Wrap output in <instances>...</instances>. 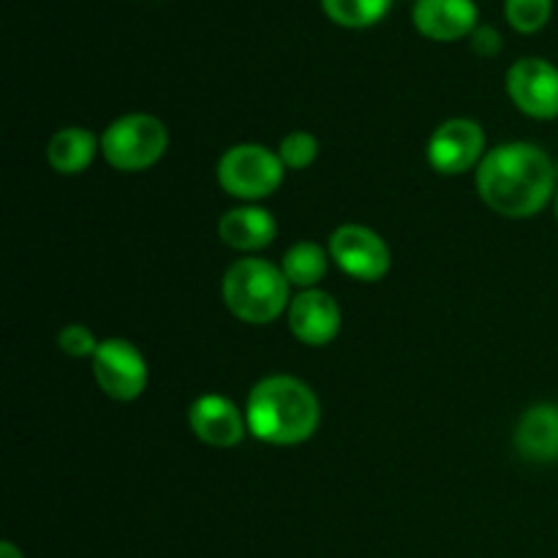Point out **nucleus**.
Returning a JSON list of instances; mask_svg holds the SVG:
<instances>
[{"mask_svg": "<svg viewBox=\"0 0 558 558\" xmlns=\"http://www.w3.org/2000/svg\"><path fill=\"white\" fill-rule=\"evenodd\" d=\"M485 158V134L469 118H452L430 134L428 163L439 174L469 172Z\"/></svg>", "mask_w": 558, "mask_h": 558, "instance_id": "9", "label": "nucleus"}, {"mask_svg": "<svg viewBox=\"0 0 558 558\" xmlns=\"http://www.w3.org/2000/svg\"><path fill=\"white\" fill-rule=\"evenodd\" d=\"M98 142L90 131L85 129H60L58 134L49 140L47 145V158L49 167L60 174H80L82 169L90 167V161L96 158Z\"/></svg>", "mask_w": 558, "mask_h": 558, "instance_id": "15", "label": "nucleus"}, {"mask_svg": "<svg viewBox=\"0 0 558 558\" xmlns=\"http://www.w3.org/2000/svg\"><path fill=\"white\" fill-rule=\"evenodd\" d=\"M58 347L63 349L69 357H93L98 349V341L87 327L69 325L58 332Z\"/></svg>", "mask_w": 558, "mask_h": 558, "instance_id": "20", "label": "nucleus"}, {"mask_svg": "<svg viewBox=\"0 0 558 558\" xmlns=\"http://www.w3.org/2000/svg\"><path fill=\"white\" fill-rule=\"evenodd\" d=\"M223 303L248 325H270L289 308V281L283 270L265 259H240L221 283Z\"/></svg>", "mask_w": 558, "mask_h": 558, "instance_id": "3", "label": "nucleus"}, {"mask_svg": "<svg viewBox=\"0 0 558 558\" xmlns=\"http://www.w3.org/2000/svg\"><path fill=\"white\" fill-rule=\"evenodd\" d=\"M0 558H25V556H22L11 543H3L0 545Z\"/></svg>", "mask_w": 558, "mask_h": 558, "instance_id": "22", "label": "nucleus"}, {"mask_svg": "<svg viewBox=\"0 0 558 558\" xmlns=\"http://www.w3.org/2000/svg\"><path fill=\"white\" fill-rule=\"evenodd\" d=\"M477 5L474 0H417L412 22L420 36L430 41H458L477 31Z\"/></svg>", "mask_w": 558, "mask_h": 558, "instance_id": "11", "label": "nucleus"}, {"mask_svg": "<svg viewBox=\"0 0 558 558\" xmlns=\"http://www.w3.org/2000/svg\"><path fill=\"white\" fill-rule=\"evenodd\" d=\"M554 0H505V16L512 31L532 36L550 22Z\"/></svg>", "mask_w": 558, "mask_h": 558, "instance_id": "18", "label": "nucleus"}, {"mask_svg": "<svg viewBox=\"0 0 558 558\" xmlns=\"http://www.w3.org/2000/svg\"><path fill=\"white\" fill-rule=\"evenodd\" d=\"M278 156H281L283 167L287 169H305L316 161L319 156V142L308 131H292L281 140L278 147Z\"/></svg>", "mask_w": 558, "mask_h": 558, "instance_id": "19", "label": "nucleus"}, {"mask_svg": "<svg viewBox=\"0 0 558 558\" xmlns=\"http://www.w3.org/2000/svg\"><path fill=\"white\" fill-rule=\"evenodd\" d=\"M472 49L483 58H494L496 52L501 49V36L496 33L494 25H477V31L472 33Z\"/></svg>", "mask_w": 558, "mask_h": 558, "instance_id": "21", "label": "nucleus"}, {"mask_svg": "<svg viewBox=\"0 0 558 558\" xmlns=\"http://www.w3.org/2000/svg\"><path fill=\"white\" fill-rule=\"evenodd\" d=\"M218 183L238 199H265L283 183V161L262 145H234L218 161Z\"/></svg>", "mask_w": 558, "mask_h": 558, "instance_id": "5", "label": "nucleus"}, {"mask_svg": "<svg viewBox=\"0 0 558 558\" xmlns=\"http://www.w3.org/2000/svg\"><path fill=\"white\" fill-rule=\"evenodd\" d=\"M556 218H558V191H556Z\"/></svg>", "mask_w": 558, "mask_h": 558, "instance_id": "23", "label": "nucleus"}, {"mask_svg": "<svg viewBox=\"0 0 558 558\" xmlns=\"http://www.w3.org/2000/svg\"><path fill=\"white\" fill-rule=\"evenodd\" d=\"M390 5L392 0H322V11L336 25L352 27V31L381 22L387 11H390Z\"/></svg>", "mask_w": 558, "mask_h": 558, "instance_id": "17", "label": "nucleus"}, {"mask_svg": "<svg viewBox=\"0 0 558 558\" xmlns=\"http://www.w3.org/2000/svg\"><path fill=\"white\" fill-rule=\"evenodd\" d=\"M515 447L529 461H558V407L537 403L529 409L515 428Z\"/></svg>", "mask_w": 558, "mask_h": 558, "instance_id": "13", "label": "nucleus"}, {"mask_svg": "<svg viewBox=\"0 0 558 558\" xmlns=\"http://www.w3.org/2000/svg\"><path fill=\"white\" fill-rule=\"evenodd\" d=\"M507 93L534 120L558 118V69L545 58H523L507 71Z\"/></svg>", "mask_w": 558, "mask_h": 558, "instance_id": "8", "label": "nucleus"}, {"mask_svg": "<svg viewBox=\"0 0 558 558\" xmlns=\"http://www.w3.org/2000/svg\"><path fill=\"white\" fill-rule=\"evenodd\" d=\"M330 256L347 276L357 281H381L392 265L385 240L374 229L360 227V223H347L332 232Z\"/></svg>", "mask_w": 558, "mask_h": 558, "instance_id": "7", "label": "nucleus"}, {"mask_svg": "<svg viewBox=\"0 0 558 558\" xmlns=\"http://www.w3.org/2000/svg\"><path fill=\"white\" fill-rule=\"evenodd\" d=\"M281 270H283V276H287V281L294 283V287L314 289L327 272L325 248L316 243H311V240H303V243L292 245V248L287 251Z\"/></svg>", "mask_w": 558, "mask_h": 558, "instance_id": "16", "label": "nucleus"}, {"mask_svg": "<svg viewBox=\"0 0 558 558\" xmlns=\"http://www.w3.org/2000/svg\"><path fill=\"white\" fill-rule=\"evenodd\" d=\"M289 330L305 347H327L341 330V308L322 289H305L289 305Z\"/></svg>", "mask_w": 558, "mask_h": 558, "instance_id": "10", "label": "nucleus"}, {"mask_svg": "<svg viewBox=\"0 0 558 558\" xmlns=\"http://www.w3.org/2000/svg\"><path fill=\"white\" fill-rule=\"evenodd\" d=\"M276 218L262 207H234L218 221V238L238 251H259L276 240Z\"/></svg>", "mask_w": 558, "mask_h": 558, "instance_id": "14", "label": "nucleus"}, {"mask_svg": "<svg viewBox=\"0 0 558 558\" xmlns=\"http://www.w3.org/2000/svg\"><path fill=\"white\" fill-rule=\"evenodd\" d=\"M169 145L167 125L145 112L123 114L101 136V153L109 167L120 172L150 169Z\"/></svg>", "mask_w": 558, "mask_h": 558, "instance_id": "4", "label": "nucleus"}, {"mask_svg": "<svg viewBox=\"0 0 558 558\" xmlns=\"http://www.w3.org/2000/svg\"><path fill=\"white\" fill-rule=\"evenodd\" d=\"M245 423L251 434L267 445H303L319 428V401L314 390L294 376H267L251 390Z\"/></svg>", "mask_w": 558, "mask_h": 558, "instance_id": "2", "label": "nucleus"}, {"mask_svg": "<svg viewBox=\"0 0 558 558\" xmlns=\"http://www.w3.org/2000/svg\"><path fill=\"white\" fill-rule=\"evenodd\" d=\"M191 430L199 441L210 447H234L243 441L245 417L229 398L223 396H202L196 398L189 412Z\"/></svg>", "mask_w": 558, "mask_h": 558, "instance_id": "12", "label": "nucleus"}, {"mask_svg": "<svg viewBox=\"0 0 558 558\" xmlns=\"http://www.w3.org/2000/svg\"><path fill=\"white\" fill-rule=\"evenodd\" d=\"M93 376L114 401H134L147 387V365L140 349L123 338H107L93 354Z\"/></svg>", "mask_w": 558, "mask_h": 558, "instance_id": "6", "label": "nucleus"}, {"mask_svg": "<svg viewBox=\"0 0 558 558\" xmlns=\"http://www.w3.org/2000/svg\"><path fill=\"white\" fill-rule=\"evenodd\" d=\"M480 199L507 218H532L556 194V167L543 147L510 142L485 153L477 169Z\"/></svg>", "mask_w": 558, "mask_h": 558, "instance_id": "1", "label": "nucleus"}]
</instances>
